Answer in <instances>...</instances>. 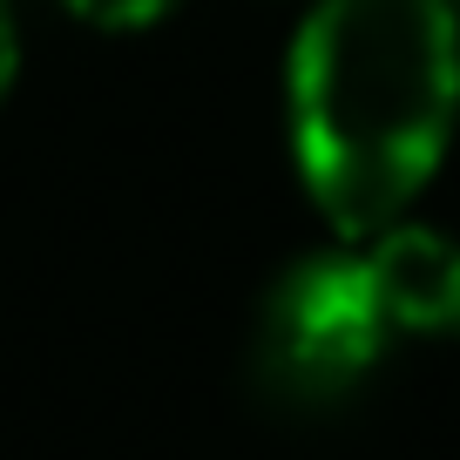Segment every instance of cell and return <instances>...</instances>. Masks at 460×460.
<instances>
[{"instance_id": "obj_1", "label": "cell", "mask_w": 460, "mask_h": 460, "mask_svg": "<svg viewBox=\"0 0 460 460\" xmlns=\"http://www.w3.org/2000/svg\"><path fill=\"white\" fill-rule=\"evenodd\" d=\"M460 115L454 0H318L291 48V149L339 237L400 224Z\"/></svg>"}, {"instance_id": "obj_2", "label": "cell", "mask_w": 460, "mask_h": 460, "mask_svg": "<svg viewBox=\"0 0 460 460\" xmlns=\"http://www.w3.org/2000/svg\"><path fill=\"white\" fill-rule=\"evenodd\" d=\"M386 339L393 325L366 285V264L318 251L264 291L251 332V379L285 413H332L373 379Z\"/></svg>"}, {"instance_id": "obj_3", "label": "cell", "mask_w": 460, "mask_h": 460, "mask_svg": "<svg viewBox=\"0 0 460 460\" xmlns=\"http://www.w3.org/2000/svg\"><path fill=\"white\" fill-rule=\"evenodd\" d=\"M359 264L393 339H460V244L427 224H386L359 237Z\"/></svg>"}, {"instance_id": "obj_4", "label": "cell", "mask_w": 460, "mask_h": 460, "mask_svg": "<svg viewBox=\"0 0 460 460\" xmlns=\"http://www.w3.org/2000/svg\"><path fill=\"white\" fill-rule=\"evenodd\" d=\"M61 7L102 34H136V28H156L176 0H61Z\"/></svg>"}, {"instance_id": "obj_5", "label": "cell", "mask_w": 460, "mask_h": 460, "mask_svg": "<svg viewBox=\"0 0 460 460\" xmlns=\"http://www.w3.org/2000/svg\"><path fill=\"white\" fill-rule=\"evenodd\" d=\"M14 68H21V34H14V7L0 0V102L14 88Z\"/></svg>"}]
</instances>
